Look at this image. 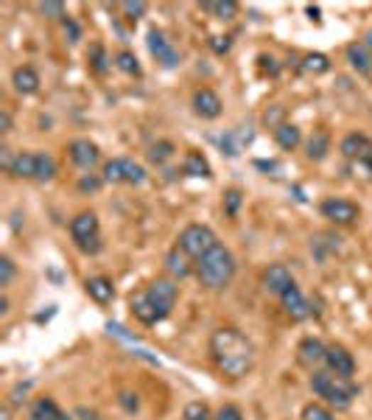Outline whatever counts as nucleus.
I'll list each match as a JSON object with an SVG mask.
<instances>
[{
	"label": "nucleus",
	"instance_id": "1",
	"mask_svg": "<svg viewBox=\"0 0 372 420\" xmlns=\"http://www.w3.org/2000/svg\"><path fill=\"white\" fill-rule=\"evenodd\" d=\"M210 356L219 373L244 378L255 367V345L238 328H216L210 336Z\"/></svg>",
	"mask_w": 372,
	"mask_h": 420
},
{
	"label": "nucleus",
	"instance_id": "2",
	"mask_svg": "<svg viewBox=\"0 0 372 420\" xmlns=\"http://www.w3.org/2000/svg\"><path fill=\"white\" fill-rule=\"evenodd\" d=\"M196 278H199L202 286H207V289H213V291L227 289L235 278L233 252H230L224 244H216L204 258L196 261Z\"/></svg>",
	"mask_w": 372,
	"mask_h": 420
},
{
	"label": "nucleus",
	"instance_id": "3",
	"mask_svg": "<svg viewBox=\"0 0 372 420\" xmlns=\"http://www.w3.org/2000/svg\"><path fill=\"white\" fill-rule=\"evenodd\" d=\"M308 384H311L314 395H319L333 409H350L353 401L359 398V384L353 378H341L330 370H314Z\"/></svg>",
	"mask_w": 372,
	"mask_h": 420
},
{
	"label": "nucleus",
	"instance_id": "4",
	"mask_svg": "<svg viewBox=\"0 0 372 420\" xmlns=\"http://www.w3.org/2000/svg\"><path fill=\"white\" fill-rule=\"evenodd\" d=\"M216 244H219V241H216V233H213L207 225H199V222L187 225L185 230L180 233V238H177V247H180L182 252H187L193 261L204 258Z\"/></svg>",
	"mask_w": 372,
	"mask_h": 420
},
{
	"label": "nucleus",
	"instance_id": "5",
	"mask_svg": "<svg viewBox=\"0 0 372 420\" xmlns=\"http://www.w3.org/2000/svg\"><path fill=\"white\" fill-rule=\"evenodd\" d=\"M146 294H148L154 311L160 314V320H165L174 311L177 300H180V286H177L174 278H157L146 286Z\"/></svg>",
	"mask_w": 372,
	"mask_h": 420
},
{
	"label": "nucleus",
	"instance_id": "6",
	"mask_svg": "<svg viewBox=\"0 0 372 420\" xmlns=\"http://www.w3.org/2000/svg\"><path fill=\"white\" fill-rule=\"evenodd\" d=\"M319 213L325 216L330 225H339V227H347V225H356L361 210L356 202L350 199H341V196H327L325 202L319 205Z\"/></svg>",
	"mask_w": 372,
	"mask_h": 420
},
{
	"label": "nucleus",
	"instance_id": "7",
	"mask_svg": "<svg viewBox=\"0 0 372 420\" xmlns=\"http://www.w3.org/2000/svg\"><path fill=\"white\" fill-rule=\"evenodd\" d=\"M280 303H283V311H285L294 323H302V320H308V317L314 314L311 300H305V297H302V291H300V286H297V283H294V286H288V289L283 291Z\"/></svg>",
	"mask_w": 372,
	"mask_h": 420
},
{
	"label": "nucleus",
	"instance_id": "8",
	"mask_svg": "<svg viewBox=\"0 0 372 420\" xmlns=\"http://www.w3.org/2000/svg\"><path fill=\"white\" fill-rule=\"evenodd\" d=\"M146 43H148L151 56H154V59H157L163 68H177V65H180V53H177V48L165 40V34H163L160 28H151Z\"/></svg>",
	"mask_w": 372,
	"mask_h": 420
},
{
	"label": "nucleus",
	"instance_id": "9",
	"mask_svg": "<svg viewBox=\"0 0 372 420\" xmlns=\"http://www.w3.org/2000/svg\"><path fill=\"white\" fill-rule=\"evenodd\" d=\"M325 365L330 373L341 375V378H353L356 375V356L341 348V345H327V356H325Z\"/></svg>",
	"mask_w": 372,
	"mask_h": 420
},
{
	"label": "nucleus",
	"instance_id": "10",
	"mask_svg": "<svg viewBox=\"0 0 372 420\" xmlns=\"http://www.w3.org/2000/svg\"><path fill=\"white\" fill-rule=\"evenodd\" d=\"M70 238L76 247H84L87 241L98 238V216L93 210H82L70 219Z\"/></svg>",
	"mask_w": 372,
	"mask_h": 420
},
{
	"label": "nucleus",
	"instance_id": "11",
	"mask_svg": "<svg viewBox=\"0 0 372 420\" xmlns=\"http://www.w3.org/2000/svg\"><path fill=\"white\" fill-rule=\"evenodd\" d=\"M261 283H263V289H266L269 294L283 297V291H285L288 286H294L297 280H294L291 269H288L285 264H269V266L263 269V275H261Z\"/></svg>",
	"mask_w": 372,
	"mask_h": 420
},
{
	"label": "nucleus",
	"instance_id": "12",
	"mask_svg": "<svg viewBox=\"0 0 372 420\" xmlns=\"http://www.w3.org/2000/svg\"><path fill=\"white\" fill-rule=\"evenodd\" d=\"M325 356H327V345L322 339H314V336H305L300 345H297V362L302 367H319L325 365Z\"/></svg>",
	"mask_w": 372,
	"mask_h": 420
},
{
	"label": "nucleus",
	"instance_id": "13",
	"mask_svg": "<svg viewBox=\"0 0 372 420\" xmlns=\"http://www.w3.org/2000/svg\"><path fill=\"white\" fill-rule=\"evenodd\" d=\"M221 109H224V104H221V98H219L216 90L202 87V90L193 93V112H196L199 118H204V121H216V118L221 115Z\"/></svg>",
	"mask_w": 372,
	"mask_h": 420
},
{
	"label": "nucleus",
	"instance_id": "14",
	"mask_svg": "<svg viewBox=\"0 0 372 420\" xmlns=\"http://www.w3.org/2000/svg\"><path fill=\"white\" fill-rule=\"evenodd\" d=\"M67 154H70L73 166H79L82 171H90L95 163H98V157H101L98 146H95L93 140H87V138H76V140H73V143L67 146Z\"/></svg>",
	"mask_w": 372,
	"mask_h": 420
},
{
	"label": "nucleus",
	"instance_id": "15",
	"mask_svg": "<svg viewBox=\"0 0 372 420\" xmlns=\"http://www.w3.org/2000/svg\"><path fill=\"white\" fill-rule=\"evenodd\" d=\"M165 272H168V278H174V280L196 275V261H193L187 252H182L180 247H171L168 255H165Z\"/></svg>",
	"mask_w": 372,
	"mask_h": 420
},
{
	"label": "nucleus",
	"instance_id": "16",
	"mask_svg": "<svg viewBox=\"0 0 372 420\" xmlns=\"http://www.w3.org/2000/svg\"><path fill=\"white\" fill-rule=\"evenodd\" d=\"M129 308H132L135 320L143 323V325H157V323H163V320H160V314L154 311V306H151V300H148L146 289H140V291H135V294L129 297Z\"/></svg>",
	"mask_w": 372,
	"mask_h": 420
},
{
	"label": "nucleus",
	"instance_id": "17",
	"mask_svg": "<svg viewBox=\"0 0 372 420\" xmlns=\"http://www.w3.org/2000/svg\"><path fill=\"white\" fill-rule=\"evenodd\" d=\"M344 53H347V62H350V68H353L356 73L370 76L372 73V50L364 45V40L350 43V45L344 48Z\"/></svg>",
	"mask_w": 372,
	"mask_h": 420
},
{
	"label": "nucleus",
	"instance_id": "18",
	"mask_svg": "<svg viewBox=\"0 0 372 420\" xmlns=\"http://www.w3.org/2000/svg\"><path fill=\"white\" fill-rule=\"evenodd\" d=\"M11 85H14V90L20 95H34L40 90V73L31 65H20L11 73Z\"/></svg>",
	"mask_w": 372,
	"mask_h": 420
},
{
	"label": "nucleus",
	"instance_id": "19",
	"mask_svg": "<svg viewBox=\"0 0 372 420\" xmlns=\"http://www.w3.org/2000/svg\"><path fill=\"white\" fill-rule=\"evenodd\" d=\"M372 140L364 132H347L341 143H339V151L347 157V160H361L367 151H370Z\"/></svg>",
	"mask_w": 372,
	"mask_h": 420
},
{
	"label": "nucleus",
	"instance_id": "20",
	"mask_svg": "<svg viewBox=\"0 0 372 420\" xmlns=\"http://www.w3.org/2000/svg\"><path fill=\"white\" fill-rule=\"evenodd\" d=\"M84 291L90 294V300H95L98 306H106V303H112V300H115V286H112V280L104 278V275L87 278V283H84Z\"/></svg>",
	"mask_w": 372,
	"mask_h": 420
},
{
	"label": "nucleus",
	"instance_id": "21",
	"mask_svg": "<svg viewBox=\"0 0 372 420\" xmlns=\"http://www.w3.org/2000/svg\"><path fill=\"white\" fill-rule=\"evenodd\" d=\"M341 249V238L333 233H317L311 238V252H317V261L325 264L330 255H336Z\"/></svg>",
	"mask_w": 372,
	"mask_h": 420
},
{
	"label": "nucleus",
	"instance_id": "22",
	"mask_svg": "<svg viewBox=\"0 0 372 420\" xmlns=\"http://www.w3.org/2000/svg\"><path fill=\"white\" fill-rule=\"evenodd\" d=\"M9 174H11L14 180H37V154H31V151H17Z\"/></svg>",
	"mask_w": 372,
	"mask_h": 420
},
{
	"label": "nucleus",
	"instance_id": "23",
	"mask_svg": "<svg viewBox=\"0 0 372 420\" xmlns=\"http://www.w3.org/2000/svg\"><path fill=\"white\" fill-rule=\"evenodd\" d=\"M330 135H327L325 129H317L311 138H308V143H305V157L308 160H314V163H322L327 154H330Z\"/></svg>",
	"mask_w": 372,
	"mask_h": 420
},
{
	"label": "nucleus",
	"instance_id": "24",
	"mask_svg": "<svg viewBox=\"0 0 372 420\" xmlns=\"http://www.w3.org/2000/svg\"><path fill=\"white\" fill-rule=\"evenodd\" d=\"M31 418H37V420H73L67 412H62V409H59V404H56L53 398H37V401L31 404Z\"/></svg>",
	"mask_w": 372,
	"mask_h": 420
},
{
	"label": "nucleus",
	"instance_id": "25",
	"mask_svg": "<svg viewBox=\"0 0 372 420\" xmlns=\"http://www.w3.org/2000/svg\"><path fill=\"white\" fill-rule=\"evenodd\" d=\"M182 174L207 180V177H213V168H210V163H207V157L202 151H187L185 160H182Z\"/></svg>",
	"mask_w": 372,
	"mask_h": 420
},
{
	"label": "nucleus",
	"instance_id": "26",
	"mask_svg": "<svg viewBox=\"0 0 372 420\" xmlns=\"http://www.w3.org/2000/svg\"><path fill=\"white\" fill-rule=\"evenodd\" d=\"M275 140H278V146L283 151H294L302 143V132L294 124H283L280 129H275Z\"/></svg>",
	"mask_w": 372,
	"mask_h": 420
},
{
	"label": "nucleus",
	"instance_id": "27",
	"mask_svg": "<svg viewBox=\"0 0 372 420\" xmlns=\"http://www.w3.org/2000/svg\"><path fill=\"white\" fill-rule=\"evenodd\" d=\"M174 151H177V146L171 143V140H157V143H151L148 146V160L154 163V166H163V163H168L171 157H174Z\"/></svg>",
	"mask_w": 372,
	"mask_h": 420
},
{
	"label": "nucleus",
	"instance_id": "28",
	"mask_svg": "<svg viewBox=\"0 0 372 420\" xmlns=\"http://www.w3.org/2000/svg\"><path fill=\"white\" fill-rule=\"evenodd\" d=\"M112 62H115V68H118L121 73H126V76H140V73H143V68H140L138 56H135L132 50H118Z\"/></svg>",
	"mask_w": 372,
	"mask_h": 420
},
{
	"label": "nucleus",
	"instance_id": "29",
	"mask_svg": "<svg viewBox=\"0 0 372 420\" xmlns=\"http://www.w3.org/2000/svg\"><path fill=\"white\" fill-rule=\"evenodd\" d=\"M202 9H204V11H210V14H216L219 20H233L235 14H238V3H235V0H219V3H202Z\"/></svg>",
	"mask_w": 372,
	"mask_h": 420
},
{
	"label": "nucleus",
	"instance_id": "30",
	"mask_svg": "<svg viewBox=\"0 0 372 420\" xmlns=\"http://www.w3.org/2000/svg\"><path fill=\"white\" fill-rule=\"evenodd\" d=\"M87 59H90V68H93V73L98 76H104L106 70H109V59H106V50L101 43H93L90 50H87Z\"/></svg>",
	"mask_w": 372,
	"mask_h": 420
},
{
	"label": "nucleus",
	"instance_id": "31",
	"mask_svg": "<svg viewBox=\"0 0 372 420\" xmlns=\"http://www.w3.org/2000/svg\"><path fill=\"white\" fill-rule=\"evenodd\" d=\"M302 70H305V73H314V76L327 73V70H330V59H327L325 53H308V56L302 59Z\"/></svg>",
	"mask_w": 372,
	"mask_h": 420
},
{
	"label": "nucleus",
	"instance_id": "32",
	"mask_svg": "<svg viewBox=\"0 0 372 420\" xmlns=\"http://www.w3.org/2000/svg\"><path fill=\"white\" fill-rule=\"evenodd\" d=\"M53 177H56V160L45 151H40L37 154V183H48Z\"/></svg>",
	"mask_w": 372,
	"mask_h": 420
},
{
	"label": "nucleus",
	"instance_id": "33",
	"mask_svg": "<svg viewBox=\"0 0 372 420\" xmlns=\"http://www.w3.org/2000/svg\"><path fill=\"white\" fill-rule=\"evenodd\" d=\"M241 205H244V193H241V188H227V190H224V199H221L224 213H227L230 219H235L238 210H241Z\"/></svg>",
	"mask_w": 372,
	"mask_h": 420
},
{
	"label": "nucleus",
	"instance_id": "34",
	"mask_svg": "<svg viewBox=\"0 0 372 420\" xmlns=\"http://www.w3.org/2000/svg\"><path fill=\"white\" fill-rule=\"evenodd\" d=\"M104 183H109V185H118V183H124V157H115V160H106L104 163Z\"/></svg>",
	"mask_w": 372,
	"mask_h": 420
},
{
	"label": "nucleus",
	"instance_id": "35",
	"mask_svg": "<svg viewBox=\"0 0 372 420\" xmlns=\"http://www.w3.org/2000/svg\"><path fill=\"white\" fill-rule=\"evenodd\" d=\"M124 183H129V185H143L146 183V168L135 163V160H129V157H124Z\"/></svg>",
	"mask_w": 372,
	"mask_h": 420
},
{
	"label": "nucleus",
	"instance_id": "36",
	"mask_svg": "<svg viewBox=\"0 0 372 420\" xmlns=\"http://www.w3.org/2000/svg\"><path fill=\"white\" fill-rule=\"evenodd\" d=\"M283 124H285V107L283 104H272V107L263 109V126H269L275 132Z\"/></svg>",
	"mask_w": 372,
	"mask_h": 420
},
{
	"label": "nucleus",
	"instance_id": "37",
	"mask_svg": "<svg viewBox=\"0 0 372 420\" xmlns=\"http://www.w3.org/2000/svg\"><path fill=\"white\" fill-rule=\"evenodd\" d=\"M118 406L126 412V415H138L140 412V395L132 389H121L118 392Z\"/></svg>",
	"mask_w": 372,
	"mask_h": 420
},
{
	"label": "nucleus",
	"instance_id": "38",
	"mask_svg": "<svg viewBox=\"0 0 372 420\" xmlns=\"http://www.w3.org/2000/svg\"><path fill=\"white\" fill-rule=\"evenodd\" d=\"M300 418L302 420H336V415L322 406V404H305L302 406V412H300Z\"/></svg>",
	"mask_w": 372,
	"mask_h": 420
},
{
	"label": "nucleus",
	"instance_id": "39",
	"mask_svg": "<svg viewBox=\"0 0 372 420\" xmlns=\"http://www.w3.org/2000/svg\"><path fill=\"white\" fill-rule=\"evenodd\" d=\"M37 9H40V14H45L50 20H65V17H67V14H65V3H59V0L37 3Z\"/></svg>",
	"mask_w": 372,
	"mask_h": 420
},
{
	"label": "nucleus",
	"instance_id": "40",
	"mask_svg": "<svg viewBox=\"0 0 372 420\" xmlns=\"http://www.w3.org/2000/svg\"><path fill=\"white\" fill-rule=\"evenodd\" d=\"M17 275V266H14V261L9 258V255H0V286L3 289H9L11 286V280Z\"/></svg>",
	"mask_w": 372,
	"mask_h": 420
},
{
	"label": "nucleus",
	"instance_id": "41",
	"mask_svg": "<svg viewBox=\"0 0 372 420\" xmlns=\"http://www.w3.org/2000/svg\"><path fill=\"white\" fill-rule=\"evenodd\" d=\"M182 418L185 420H210V409H207V404H202V401H190L185 406V412H182Z\"/></svg>",
	"mask_w": 372,
	"mask_h": 420
},
{
	"label": "nucleus",
	"instance_id": "42",
	"mask_svg": "<svg viewBox=\"0 0 372 420\" xmlns=\"http://www.w3.org/2000/svg\"><path fill=\"white\" fill-rule=\"evenodd\" d=\"M121 11L126 14L129 23H138L140 17L146 14V3L143 0H126V3H121Z\"/></svg>",
	"mask_w": 372,
	"mask_h": 420
},
{
	"label": "nucleus",
	"instance_id": "43",
	"mask_svg": "<svg viewBox=\"0 0 372 420\" xmlns=\"http://www.w3.org/2000/svg\"><path fill=\"white\" fill-rule=\"evenodd\" d=\"M207 45H210V50L216 53V56H224V53H230V48H233V37H221V34H213L210 40H207Z\"/></svg>",
	"mask_w": 372,
	"mask_h": 420
},
{
	"label": "nucleus",
	"instance_id": "44",
	"mask_svg": "<svg viewBox=\"0 0 372 420\" xmlns=\"http://www.w3.org/2000/svg\"><path fill=\"white\" fill-rule=\"evenodd\" d=\"M62 28H65V37H67L70 43H79V40H82V26H79L73 17H65V20H62Z\"/></svg>",
	"mask_w": 372,
	"mask_h": 420
},
{
	"label": "nucleus",
	"instance_id": "45",
	"mask_svg": "<svg viewBox=\"0 0 372 420\" xmlns=\"http://www.w3.org/2000/svg\"><path fill=\"white\" fill-rule=\"evenodd\" d=\"M101 185H104V177H95V174H82V180H79V190H84V193H95Z\"/></svg>",
	"mask_w": 372,
	"mask_h": 420
},
{
	"label": "nucleus",
	"instance_id": "46",
	"mask_svg": "<svg viewBox=\"0 0 372 420\" xmlns=\"http://www.w3.org/2000/svg\"><path fill=\"white\" fill-rule=\"evenodd\" d=\"M258 62H261V70H263V73H269V76H278L280 73V65H278V59H275V56L261 53V56H258Z\"/></svg>",
	"mask_w": 372,
	"mask_h": 420
},
{
	"label": "nucleus",
	"instance_id": "47",
	"mask_svg": "<svg viewBox=\"0 0 372 420\" xmlns=\"http://www.w3.org/2000/svg\"><path fill=\"white\" fill-rule=\"evenodd\" d=\"M216 420H244V415H241V409H238L235 404H224V406L216 412Z\"/></svg>",
	"mask_w": 372,
	"mask_h": 420
},
{
	"label": "nucleus",
	"instance_id": "48",
	"mask_svg": "<svg viewBox=\"0 0 372 420\" xmlns=\"http://www.w3.org/2000/svg\"><path fill=\"white\" fill-rule=\"evenodd\" d=\"M11 163H14V157H11V151L3 146V149H0V166H3V171H6V174L11 171Z\"/></svg>",
	"mask_w": 372,
	"mask_h": 420
},
{
	"label": "nucleus",
	"instance_id": "49",
	"mask_svg": "<svg viewBox=\"0 0 372 420\" xmlns=\"http://www.w3.org/2000/svg\"><path fill=\"white\" fill-rule=\"evenodd\" d=\"M0 132L3 135L11 132V115H9V109H0Z\"/></svg>",
	"mask_w": 372,
	"mask_h": 420
},
{
	"label": "nucleus",
	"instance_id": "50",
	"mask_svg": "<svg viewBox=\"0 0 372 420\" xmlns=\"http://www.w3.org/2000/svg\"><path fill=\"white\" fill-rule=\"evenodd\" d=\"M76 418H82V420H101V415H98L95 409H87V406H79V409H76Z\"/></svg>",
	"mask_w": 372,
	"mask_h": 420
},
{
	"label": "nucleus",
	"instance_id": "51",
	"mask_svg": "<svg viewBox=\"0 0 372 420\" xmlns=\"http://www.w3.org/2000/svg\"><path fill=\"white\" fill-rule=\"evenodd\" d=\"M305 11H308V17H311V20H319V6H308Z\"/></svg>",
	"mask_w": 372,
	"mask_h": 420
},
{
	"label": "nucleus",
	"instance_id": "52",
	"mask_svg": "<svg viewBox=\"0 0 372 420\" xmlns=\"http://www.w3.org/2000/svg\"><path fill=\"white\" fill-rule=\"evenodd\" d=\"M361 163H364V166H367V168L372 171V146H370V151H367V154L361 157Z\"/></svg>",
	"mask_w": 372,
	"mask_h": 420
},
{
	"label": "nucleus",
	"instance_id": "53",
	"mask_svg": "<svg viewBox=\"0 0 372 420\" xmlns=\"http://www.w3.org/2000/svg\"><path fill=\"white\" fill-rule=\"evenodd\" d=\"M0 314H9V297L0 300Z\"/></svg>",
	"mask_w": 372,
	"mask_h": 420
},
{
	"label": "nucleus",
	"instance_id": "54",
	"mask_svg": "<svg viewBox=\"0 0 372 420\" xmlns=\"http://www.w3.org/2000/svg\"><path fill=\"white\" fill-rule=\"evenodd\" d=\"M11 418V409L9 406H3V412H0V420H9Z\"/></svg>",
	"mask_w": 372,
	"mask_h": 420
},
{
	"label": "nucleus",
	"instance_id": "55",
	"mask_svg": "<svg viewBox=\"0 0 372 420\" xmlns=\"http://www.w3.org/2000/svg\"><path fill=\"white\" fill-rule=\"evenodd\" d=\"M364 45H367V48L372 50V28L367 31V37H364Z\"/></svg>",
	"mask_w": 372,
	"mask_h": 420
},
{
	"label": "nucleus",
	"instance_id": "56",
	"mask_svg": "<svg viewBox=\"0 0 372 420\" xmlns=\"http://www.w3.org/2000/svg\"><path fill=\"white\" fill-rule=\"evenodd\" d=\"M28 420H37V418H28Z\"/></svg>",
	"mask_w": 372,
	"mask_h": 420
}]
</instances>
